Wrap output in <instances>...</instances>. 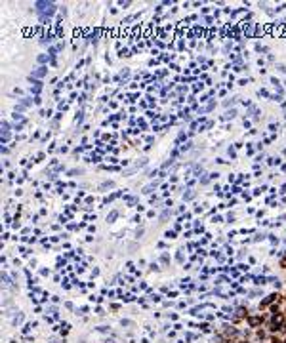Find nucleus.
I'll return each mask as SVG.
<instances>
[{"mask_svg":"<svg viewBox=\"0 0 286 343\" xmlns=\"http://www.w3.org/2000/svg\"><path fill=\"white\" fill-rule=\"evenodd\" d=\"M117 217H118V212H117V210H113L109 216H107V221H109V223H113V221L117 219Z\"/></svg>","mask_w":286,"mask_h":343,"instance_id":"obj_3","label":"nucleus"},{"mask_svg":"<svg viewBox=\"0 0 286 343\" xmlns=\"http://www.w3.org/2000/svg\"><path fill=\"white\" fill-rule=\"evenodd\" d=\"M111 187H114V183H113V181H105V183H103L99 189H101V191H105V189H111Z\"/></svg>","mask_w":286,"mask_h":343,"instance_id":"obj_4","label":"nucleus"},{"mask_svg":"<svg viewBox=\"0 0 286 343\" xmlns=\"http://www.w3.org/2000/svg\"><path fill=\"white\" fill-rule=\"evenodd\" d=\"M168 213H170V210H164V212H162V216H160V219H166V217H168Z\"/></svg>","mask_w":286,"mask_h":343,"instance_id":"obj_6","label":"nucleus"},{"mask_svg":"<svg viewBox=\"0 0 286 343\" xmlns=\"http://www.w3.org/2000/svg\"><path fill=\"white\" fill-rule=\"evenodd\" d=\"M10 141V126L8 122H2V143H8Z\"/></svg>","mask_w":286,"mask_h":343,"instance_id":"obj_1","label":"nucleus"},{"mask_svg":"<svg viewBox=\"0 0 286 343\" xmlns=\"http://www.w3.org/2000/svg\"><path fill=\"white\" fill-rule=\"evenodd\" d=\"M193 196H195V192H193V191H189L187 195H183V200H189V198H193Z\"/></svg>","mask_w":286,"mask_h":343,"instance_id":"obj_5","label":"nucleus"},{"mask_svg":"<svg viewBox=\"0 0 286 343\" xmlns=\"http://www.w3.org/2000/svg\"><path fill=\"white\" fill-rule=\"evenodd\" d=\"M46 73H48V67H38V69L33 71V76L31 78H40V76H44Z\"/></svg>","mask_w":286,"mask_h":343,"instance_id":"obj_2","label":"nucleus"}]
</instances>
